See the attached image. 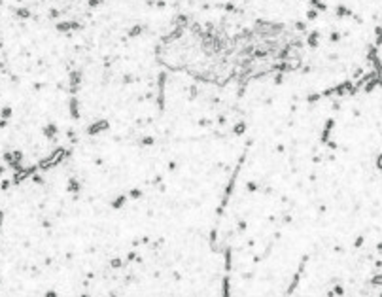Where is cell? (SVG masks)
Wrapping results in <instances>:
<instances>
[{
  "instance_id": "3957f363",
  "label": "cell",
  "mask_w": 382,
  "mask_h": 297,
  "mask_svg": "<svg viewBox=\"0 0 382 297\" xmlns=\"http://www.w3.org/2000/svg\"><path fill=\"white\" fill-rule=\"evenodd\" d=\"M308 44H310L312 47H316V46H318V32L310 34V38H308Z\"/></svg>"
},
{
  "instance_id": "52a82bcc",
  "label": "cell",
  "mask_w": 382,
  "mask_h": 297,
  "mask_svg": "<svg viewBox=\"0 0 382 297\" xmlns=\"http://www.w3.org/2000/svg\"><path fill=\"white\" fill-rule=\"evenodd\" d=\"M76 106H78V104H76V98H74V100H72V116L78 118V108H76Z\"/></svg>"
},
{
  "instance_id": "7a4b0ae2",
  "label": "cell",
  "mask_w": 382,
  "mask_h": 297,
  "mask_svg": "<svg viewBox=\"0 0 382 297\" xmlns=\"http://www.w3.org/2000/svg\"><path fill=\"white\" fill-rule=\"evenodd\" d=\"M108 123L106 121H98V125H95V127H89V134H95L97 131H102V129H106Z\"/></svg>"
},
{
  "instance_id": "8992f818",
  "label": "cell",
  "mask_w": 382,
  "mask_h": 297,
  "mask_svg": "<svg viewBox=\"0 0 382 297\" xmlns=\"http://www.w3.org/2000/svg\"><path fill=\"white\" fill-rule=\"evenodd\" d=\"M125 201H127V199H125V197H119V199H118V201H115V202H114V208H119V206H121V204H123V202H125Z\"/></svg>"
},
{
  "instance_id": "5b68a950",
  "label": "cell",
  "mask_w": 382,
  "mask_h": 297,
  "mask_svg": "<svg viewBox=\"0 0 382 297\" xmlns=\"http://www.w3.org/2000/svg\"><path fill=\"white\" fill-rule=\"evenodd\" d=\"M223 295H229V276L223 278Z\"/></svg>"
},
{
  "instance_id": "ba28073f",
  "label": "cell",
  "mask_w": 382,
  "mask_h": 297,
  "mask_svg": "<svg viewBox=\"0 0 382 297\" xmlns=\"http://www.w3.org/2000/svg\"><path fill=\"white\" fill-rule=\"evenodd\" d=\"M312 4L318 8V10H325V6H323V4H320V0H312Z\"/></svg>"
},
{
  "instance_id": "9c48e42d",
  "label": "cell",
  "mask_w": 382,
  "mask_h": 297,
  "mask_svg": "<svg viewBox=\"0 0 382 297\" xmlns=\"http://www.w3.org/2000/svg\"><path fill=\"white\" fill-rule=\"evenodd\" d=\"M129 34H131V36H136V34H140V27H134V29H133Z\"/></svg>"
},
{
  "instance_id": "6da1fadb",
  "label": "cell",
  "mask_w": 382,
  "mask_h": 297,
  "mask_svg": "<svg viewBox=\"0 0 382 297\" xmlns=\"http://www.w3.org/2000/svg\"><path fill=\"white\" fill-rule=\"evenodd\" d=\"M239 172H240V169H237L235 172L231 174V178H229V186H227V189H225V195H223L221 204H219V212H221V210L225 208V204L229 202V197H231V193H233V187H235V182H237V176H239Z\"/></svg>"
},
{
  "instance_id": "8fae6325",
  "label": "cell",
  "mask_w": 382,
  "mask_h": 297,
  "mask_svg": "<svg viewBox=\"0 0 382 297\" xmlns=\"http://www.w3.org/2000/svg\"><path fill=\"white\" fill-rule=\"evenodd\" d=\"M307 15H308V19H314V17H316V11H314V10H312V11H308V13H307Z\"/></svg>"
},
{
  "instance_id": "30bf717a",
  "label": "cell",
  "mask_w": 382,
  "mask_h": 297,
  "mask_svg": "<svg viewBox=\"0 0 382 297\" xmlns=\"http://www.w3.org/2000/svg\"><path fill=\"white\" fill-rule=\"evenodd\" d=\"M235 133H239V134H240V133H244V125H242V123H240V125H239V127H235Z\"/></svg>"
},
{
  "instance_id": "277c9868",
  "label": "cell",
  "mask_w": 382,
  "mask_h": 297,
  "mask_svg": "<svg viewBox=\"0 0 382 297\" xmlns=\"http://www.w3.org/2000/svg\"><path fill=\"white\" fill-rule=\"evenodd\" d=\"M225 269H231V250H225Z\"/></svg>"
}]
</instances>
